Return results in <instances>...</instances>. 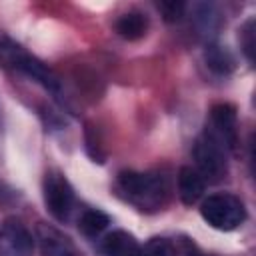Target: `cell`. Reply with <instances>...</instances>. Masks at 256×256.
<instances>
[{
	"label": "cell",
	"instance_id": "6da1fadb",
	"mask_svg": "<svg viewBox=\"0 0 256 256\" xmlns=\"http://www.w3.org/2000/svg\"><path fill=\"white\" fill-rule=\"evenodd\" d=\"M118 188L130 202H134L142 210L160 208L168 194V186L162 176L148 172H134V170H126L118 174Z\"/></svg>",
	"mask_w": 256,
	"mask_h": 256
},
{
	"label": "cell",
	"instance_id": "7a4b0ae2",
	"mask_svg": "<svg viewBox=\"0 0 256 256\" xmlns=\"http://www.w3.org/2000/svg\"><path fill=\"white\" fill-rule=\"evenodd\" d=\"M0 62H4L6 66L26 74L28 78L38 82L48 92H58L60 90V82L54 76V72L48 66H44L36 56L26 52L20 44H16L8 38H0Z\"/></svg>",
	"mask_w": 256,
	"mask_h": 256
},
{
	"label": "cell",
	"instance_id": "3957f363",
	"mask_svg": "<svg viewBox=\"0 0 256 256\" xmlns=\"http://www.w3.org/2000/svg\"><path fill=\"white\" fill-rule=\"evenodd\" d=\"M200 216L210 228L220 232H230L242 226V222L246 220V206L234 194H226V192L212 194L202 200Z\"/></svg>",
	"mask_w": 256,
	"mask_h": 256
},
{
	"label": "cell",
	"instance_id": "277c9868",
	"mask_svg": "<svg viewBox=\"0 0 256 256\" xmlns=\"http://www.w3.org/2000/svg\"><path fill=\"white\" fill-rule=\"evenodd\" d=\"M194 160H196V170L200 172V176L204 180L218 182L228 172L226 148L210 132H204L196 140V144H194Z\"/></svg>",
	"mask_w": 256,
	"mask_h": 256
},
{
	"label": "cell",
	"instance_id": "5b68a950",
	"mask_svg": "<svg viewBox=\"0 0 256 256\" xmlns=\"http://www.w3.org/2000/svg\"><path fill=\"white\" fill-rule=\"evenodd\" d=\"M44 204L50 210V214L64 222L68 220L74 204V190L70 182L60 172H48L44 178Z\"/></svg>",
	"mask_w": 256,
	"mask_h": 256
},
{
	"label": "cell",
	"instance_id": "8992f818",
	"mask_svg": "<svg viewBox=\"0 0 256 256\" xmlns=\"http://www.w3.org/2000/svg\"><path fill=\"white\" fill-rule=\"evenodd\" d=\"M226 150H234L238 144V114L228 102H218L210 108V130Z\"/></svg>",
	"mask_w": 256,
	"mask_h": 256
},
{
	"label": "cell",
	"instance_id": "52a82bcc",
	"mask_svg": "<svg viewBox=\"0 0 256 256\" xmlns=\"http://www.w3.org/2000/svg\"><path fill=\"white\" fill-rule=\"evenodd\" d=\"M32 232L18 218L4 220L0 226V256H32Z\"/></svg>",
	"mask_w": 256,
	"mask_h": 256
},
{
	"label": "cell",
	"instance_id": "ba28073f",
	"mask_svg": "<svg viewBox=\"0 0 256 256\" xmlns=\"http://www.w3.org/2000/svg\"><path fill=\"white\" fill-rule=\"evenodd\" d=\"M36 234H38L42 256H82L78 252V248L64 234H60L52 226L40 224L38 230H36Z\"/></svg>",
	"mask_w": 256,
	"mask_h": 256
},
{
	"label": "cell",
	"instance_id": "9c48e42d",
	"mask_svg": "<svg viewBox=\"0 0 256 256\" xmlns=\"http://www.w3.org/2000/svg\"><path fill=\"white\" fill-rule=\"evenodd\" d=\"M204 190H206V180L200 176V172L196 168L182 166L178 170V196H180L182 204L194 206L196 202L202 200Z\"/></svg>",
	"mask_w": 256,
	"mask_h": 256
},
{
	"label": "cell",
	"instance_id": "30bf717a",
	"mask_svg": "<svg viewBox=\"0 0 256 256\" xmlns=\"http://www.w3.org/2000/svg\"><path fill=\"white\" fill-rule=\"evenodd\" d=\"M140 250L136 238L126 230H112L100 242L102 256H136Z\"/></svg>",
	"mask_w": 256,
	"mask_h": 256
},
{
	"label": "cell",
	"instance_id": "8fae6325",
	"mask_svg": "<svg viewBox=\"0 0 256 256\" xmlns=\"http://www.w3.org/2000/svg\"><path fill=\"white\" fill-rule=\"evenodd\" d=\"M114 28L124 40H140L148 32V18L142 12H126L116 20Z\"/></svg>",
	"mask_w": 256,
	"mask_h": 256
},
{
	"label": "cell",
	"instance_id": "7c38bea8",
	"mask_svg": "<svg viewBox=\"0 0 256 256\" xmlns=\"http://www.w3.org/2000/svg\"><path fill=\"white\" fill-rule=\"evenodd\" d=\"M204 60H206V66L214 72V74H230L232 68H234V58L232 54L220 46V44H210L206 46V52H204Z\"/></svg>",
	"mask_w": 256,
	"mask_h": 256
},
{
	"label": "cell",
	"instance_id": "4fadbf2b",
	"mask_svg": "<svg viewBox=\"0 0 256 256\" xmlns=\"http://www.w3.org/2000/svg\"><path fill=\"white\" fill-rule=\"evenodd\" d=\"M108 226H110V216H108L106 212H102V210H96V208L86 210V212L80 216V220H78V228H80L86 236H90V238L100 236Z\"/></svg>",
	"mask_w": 256,
	"mask_h": 256
},
{
	"label": "cell",
	"instance_id": "5bb4252c",
	"mask_svg": "<svg viewBox=\"0 0 256 256\" xmlns=\"http://www.w3.org/2000/svg\"><path fill=\"white\" fill-rule=\"evenodd\" d=\"M196 20L202 26V30H214L216 20H218V12L212 4H200L196 10Z\"/></svg>",
	"mask_w": 256,
	"mask_h": 256
},
{
	"label": "cell",
	"instance_id": "9a60e30c",
	"mask_svg": "<svg viewBox=\"0 0 256 256\" xmlns=\"http://www.w3.org/2000/svg\"><path fill=\"white\" fill-rule=\"evenodd\" d=\"M158 10L162 12L166 22H176V20L182 18V14L186 10V4L184 2H176V0H166V2L158 4Z\"/></svg>",
	"mask_w": 256,
	"mask_h": 256
},
{
	"label": "cell",
	"instance_id": "2e32d148",
	"mask_svg": "<svg viewBox=\"0 0 256 256\" xmlns=\"http://www.w3.org/2000/svg\"><path fill=\"white\" fill-rule=\"evenodd\" d=\"M240 44H242V50H244L246 58L252 62V60H254V18H250V20L242 26Z\"/></svg>",
	"mask_w": 256,
	"mask_h": 256
},
{
	"label": "cell",
	"instance_id": "e0dca14e",
	"mask_svg": "<svg viewBox=\"0 0 256 256\" xmlns=\"http://www.w3.org/2000/svg\"><path fill=\"white\" fill-rule=\"evenodd\" d=\"M16 200V190L8 186L4 180H0V204H10Z\"/></svg>",
	"mask_w": 256,
	"mask_h": 256
},
{
	"label": "cell",
	"instance_id": "ac0fdd59",
	"mask_svg": "<svg viewBox=\"0 0 256 256\" xmlns=\"http://www.w3.org/2000/svg\"><path fill=\"white\" fill-rule=\"evenodd\" d=\"M190 256H204V254H190Z\"/></svg>",
	"mask_w": 256,
	"mask_h": 256
},
{
	"label": "cell",
	"instance_id": "d6986e66",
	"mask_svg": "<svg viewBox=\"0 0 256 256\" xmlns=\"http://www.w3.org/2000/svg\"><path fill=\"white\" fill-rule=\"evenodd\" d=\"M136 256H144V254H140V250H138V254H136Z\"/></svg>",
	"mask_w": 256,
	"mask_h": 256
}]
</instances>
